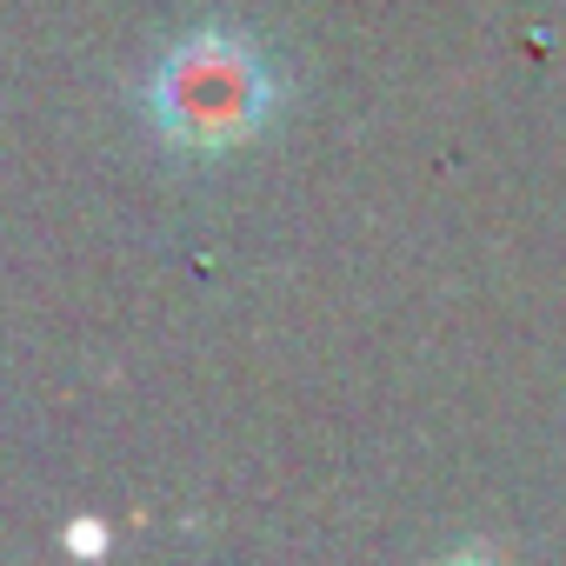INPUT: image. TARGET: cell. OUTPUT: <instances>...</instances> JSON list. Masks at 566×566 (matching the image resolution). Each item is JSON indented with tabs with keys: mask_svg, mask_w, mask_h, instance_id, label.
<instances>
[{
	"mask_svg": "<svg viewBox=\"0 0 566 566\" xmlns=\"http://www.w3.org/2000/svg\"><path fill=\"white\" fill-rule=\"evenodd\" d=\"M147 120L187 154L247 147L273 120V74L240 34H187L147 81Z\"/></svg>",
	"mask_w": 566,
	"mask_h": 566,
	"instance_id": "1",
	"label": "cell"
}]
</instances>
